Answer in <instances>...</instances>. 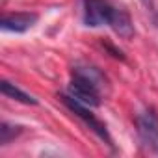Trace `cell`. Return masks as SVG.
Returning <instances> with one entry per match:
<instances>
[{
	"label": "cell",
	"mask_w": 158,
	"mask_h": 158,
	"mask_svg": "<svg viewBox=\"0 0 158 158\" xmlns=\"http://www.w3.org/2000/svg\"><path fill=\"white\" fill-rule=\"evenodd\" d=\"M82 19H84V24L91 28L110 26L121 37L134 35V24L130 15L123 8L114 6L110 0H84Z\"/></svg>",
	"instance_id": "1"
},
{
	"label": "cell",
	"mask_w": 158,
	"mask_h": 158,
	"mask_svg": "<svg viewBox=\"0 0 158 158\" xmlns=\"http://www.w3.org/2000/svg\"><path fill=\"white\" fill-rule=\"evenodd\" d=\"M106 76L89 63H76L71 71V95L88 106H99L106 97Z\"/></svg>",
	"instance_id": "2"
},
{
	"label": "cell",
	"mask_w": 158,
	"mask_h": 158,
	"mask_svg": "<svg viewBox=\"0 0 158 158\" xmlns=\"http://www.w3.org/2000/svg\"><path fill=\"white\" fill-rule=\"evenodd\" d=\"M136 132L141 145L158 154V112L154 108L147 106L136 115Z\"/></svg>",
	"instance_id": "3"
},
{
	"label": "cell",
	"mask_w": 158,
	"mask_h": 158,
	"mask_svg": "<svg viewBox=\"0 0 158 158\" xmlns=\"http://www.w3.org/2000/svg\"><path fill=\"white\" fill-rule=\"evenodd\" d=\"M61 101H63V104H65L76 117H80V119L84 121V125H86L89 130H93L101 139H104L108 145H112V138H110V134H108L104 123L99 121V119L91 114V110H89L88 104H84V102L78 101V99H74L71 93H69V95H61Z\"/></svg>",
	"instance_id": "4"
},
{
	"label": "cell",
	"mask_w": 158,
	"mask_h": 158,
	"mask_svg": "<svg viewBox=\"0 0 158 158\" xmlns=\"http://www.w3.org/2000/svg\"><path fill=\"white\" fill-rule=\"evenodd\" d=\"M37 23V13H30V11H15V13H6L2 17V26L4 32H15V34H23L26 30H30L34 24Z\"/></svg>",
	"instance_id": "5"
},
{
	"label": "cell",
	"mask_w": 158,
	"mask_h": 158,
	"mask_svg": "<svg viewBox=\"0 0 158 158\" xmlns=\"http://www.w3.org/2000/svg\"><path fill=\"white\" fill-rule=\"evenodd\" d=\"M2 93H4L8 99H13V101H17V102H23V104H37V101H35L32 95H28V93L23 91L19 86L11 84V82H8V80H2Z\"/></svg>",
	"instance_id": "6"
},
{
	"label": "cell",
	"mask_w": 158,
	"mask_h": 158,
	"mask_svg": "<svg viewBox=\"0 0 158 158\" xmlns=\"http://www.w3.org/2000/svg\"><path fill=\"white\" fill-rule=\"evenodd\" d=\"M21 132V127H15V125H8V123H2V127H0V143L6 145L10 143L17 134Z\"/></svg>",
	"instance_id": "7"
}]
</instances>
